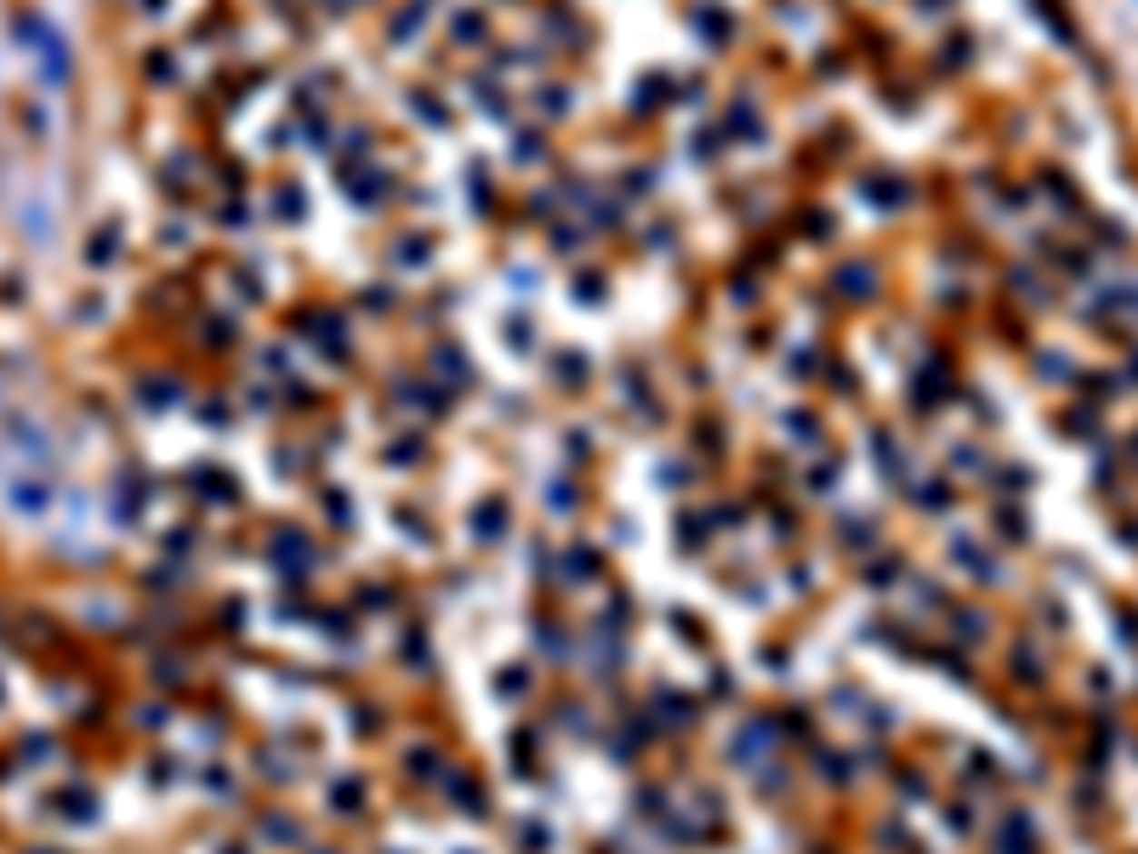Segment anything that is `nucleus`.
<instances>
[{"mask_svg": "<svg viewBox=\"0 0 1138 854\" xmlns=\"http://www.w3.org/2000/svg\"><path fill=\"white\" fill-rule=\"evenodd\" d=\"M866 200L876 211H894V205H905V183L899 177H866Z\"/></svg>", "mask_w": 1138, "mask_h": 854, "instance_id": "nucleus-2", "label": "nucleus"}, {"mask_svg": "<svg viewBox=\"0 0 1138 854\" xmlns=\"http://www.w3.org/2000/svg\"><path fill=\"white\" fill-rule=\"evenodd\" d=\"M723 125H728V137H763V114L757 109L746 114V103H735V114H728Z\"/></svg>", "mask_w": 1138, "mask_h": 854, "instance_id": "nucleus-3", "label": "nucleus"}, {"mask_svg": "<svg viewBox=\"0 0 1138 854\" xmlns=\"http://www.w3.org/2000/svg\"><path fill=\"white\" fill-rule=\"evenodd\" d=\"M831 285H836V296H848V303H871L876 296V268L860 263V256H848V263L831 273Z\"/></svg>", "mask_w": 1138, "mask_h": 854, "instance_id": "nucleus-1", "label": "nucleus"}, {"mask_svg": "<svg viewBox=\"0 0 1138 854\" xmlns=\"http://www.w3.org/2000/svg\"><path fill=\"white\" fill-rule=\"evenodd\" d=\"M450 35H456V40H472V35H479V40H484V17H479V12H461L456 24H450Z\"/></svg>", "mask_w": 1138, "mask_h": 854, "instance_id": "nucleus-4", "label": "nucleus"}]
</instances>
